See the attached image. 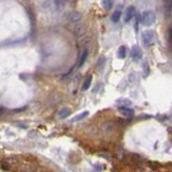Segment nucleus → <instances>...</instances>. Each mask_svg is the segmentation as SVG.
I'll return each mask as SVG.
<instances>
[{
    "label": "nucleus",
    "instance_id": "1",
    "mask_svg": "<svg viewBox=\"0 0 172 172\" xmlns=\"http://www.w3.org/2000/svg\"><path fill=\"white\" fill-rule=\"evenodd\" d=\"M155 20H156V15L153 11L151 10H147V11H144L142 13L140 17V22L142 25L144 26H151L154 24Z\"/></svg>",
    "mask_w": 172,
    "mask_h": 172
},
{
    "label": "nucleus",
    "instance_id": "2",
    "mask_svg": "<svg viewBox=\"0 0 172 172\" xmlns=\"http://www.w3.org/2000/svg\"><path fill=\"white\" fill-rule=\"evenodd\" d=\"M142 41L145 45H152L155 41V32L153 30H144L142 32Z\"/></svg>",
    "mask_w": 172,
    "mask_h": 172
},
{
    "label": "nucleus",
    "instance_id": "3",
    "mask_svg": "<svg viewBox=\"0 0 172 172\" xmlns=\"http://www.w3.org/2000/svg\"><path fill=\"white\" fill-rule=\"evenodd\" d=\"M118 112H120L123 116H125V117H131L134 113V110L130 109V108H128V106H118Z\"/></svg>",
    "mask_w": 172,
    "mask_h": 172
},
{
    "label": "nucleus",
    "instance_id": "4",
    "mask_svg": "<svg viewBox=\"0 0 172 172\" xmlns=\"http://www.w3.org/2000/svg\"><path fill=\"white\" fill-rule=\"evenodd\" d=\"M134 13H136V8H134V5L128 7V9L126 10V14H125V22H126V23L130 22V20L134 18Z\"/></svg>",
    "mask_w": 172,
    "mask_h": 172
},
{
    "label": "nucleus",
    "instance_id": "5",
    "mask_svg": "<svg viewBox=\"0 0 172 172\" xmlns=\"http://www.w3.org/2000/svg\"><path fill=\"white\" fill-rule=\"evenodd\" d=\"M68 20L71 23H79L80 20H82V13H80V12H77V11L71 12L68 15Z\"/></svg>",
    "mask_w": 172,
    "mask_h": 172
},
{
    "label": "nucleus",
    "instance_id": "6",
    "mask_svg": "<svg viewBox=\"0 0 172 172\" xmlns=\"http://www.w3.org/2000/svg\"><path fill=\"white\" fill-rule=\"evenodd\" d=\"M131 58L134 60H139V59L142 58V51L138 45H134L131 48Z\"/></svg>",
    "mask_w": 172,
    "mask_h": 172
},
{
    "label": "nucleus",
    "instance_id": "7",
    "mask_svg": "<svg viewBox=\"0 0 172 172\" xmlns=\"http://www.w3.org/2000/svg\"><path fill=\"white\" fill-rule=\"evenodd\" d=\"M87 57H88V51L87 50H84L83 52L81 53V55H80V58H79V63H77V66L79 67H82L85 63L86 59H87Z\"/></svg>",
    "mask_w": 172,
    "mask_h": 172
},
{
    "label": "nucleus",
    "instance_id": "8",
    "mask_svg": "<svg viewBox=\"0 0 172 172\" xmlns=\"http://www.w3.org/2000/svg\"><path fill=\"white\" fill-rule=\"evenodd\" d=\"M71 114V110L69 108H63L58 111V117L59 118H66Z\"/></svg>",
    "mask_w": 172,
    "mask_h": 172
},
{
    "label": "nucleus",
    "instance_id": "9",
    "mask_svg": "<svg viewBox=\"0 0 172 172\" xmlns=\"http://www.w3.org/2000/svg\"><path fill=\"white\" fill-rule=\"evenodd\" d=\"M120 16H122V10H120V8H117V9L114 11V13L112 14V22H113V23H117L118 20H120Z\"/></svg>",
    "mask_w": 172,
    "mask_h": 172
},
{
    "label": "nucleus",
    "instance_id": "10",
    "mask_svg": "<svg viewBox=\"0 0 172 172\" xmlns=\"http://www.w3.org/2000/svg\"><path fill=\"white\" fill-rule=\"evenodd\" d=\"M126 55H127L126 46H125V45L120 46V48H118V51H117V57H118V58H120V59H123V58H125V57H126Z\"/></svg>",
    "mask_w": 172,
    "mask_h": 172
},
{
    "label": "nucleus",
    "instance_id": "11",
    "mask_svg": "<svg viewBox=\"0 0 172 172\" xmlns=\"http://www.w3.org/2000/svg\"><path fill=\"white\" fill-rule=\"evenodd\" d=\"M91 81H93V77H91V75H89V77H86V80H85V82H84L82 89H83V91H87V89H88L89 87H91Z\"/></svg>",
    "mask_w": 172,
    "mask_h": 172
},
{
    "label": "nucleus",
    "instance_id": "12",
    "mask_svg": "<svg viewBox=\"0 0 172 172\" xmlns=\"http://www.w3.org/2000/svg\"><path fill=\"white\" fill-rule=\"evenodd\" d=\"M89 114V112L88 111H84V112H82L81 114H79V115H77V116H74V117L71 120V122H79V120H83V118H85L86 116L88 115Z\"/></svg>",
    "mask_w": 172,
    "mask_h": 172
},
{
    "label": "nucleus",
    "instance_id": "13",
    "mask_svg": "<svg viewBox=\"0 0 172 172\" xmlns=\"http://www.w3.org/2000/svg\"><path fill=\"white\" fill-rule=\"evenodd\" d=\"M102 5L106 10H111L112 7H113V0H103Z\"/></svg>",
    "mask_w": 172,
    "mask_h": 172
},
{
    "label": "nucleus",
    "instance_id": "14",
    "mask_svg": "<svg viewBox=\"0 0 172 172\" xmlns=\"http://www.w3.org/2000/svg\"><path fill=\"white\" fill-rule=\"evenodd\" d=\"M106 65V57L104 56H101L99 58V60H98L97 63V67L99 70H102V68H103V66Z\"/></svg>",
    "mask_w": 172,
    "mask_h": 172
},
{
    "label": "nucleus",
    "instance_id": "15",
    "mask_svg": "<svg viewBox=\"0 0 172 172\" xmlns=\"http://www.w3.org/2000/svg\"><path fill=\"white\" fill-rule=\"evenodd\" d=\"M65 1H66V0H54V3H55V5H56L57 9H59V8H61L63 5H65Z\"/></svg>",
    "mask_w": 172,
    "mask_h": 172
},
{
    "label": "nucleus",
    "instance_id": "16",
    "mask_svg": "<svg viewBox=\"0 0 172 172\" xmlns=\"http://www.w3.org/2000/svg\"><path fill=\"white\" fill-rule=\"evenodd\" d=\"M116 102H117V103H118V102H122V103H126V106H129V104H131V102L129 101V100H127V99H118Z\"/></svg>",
    "mask_w": 172,
    "mask_h": 172
},
{
    "label": "nucleus",
    "instance_id": "17",
    "mask_svg": "<svg viewBox=\"0 0 172 172\" xmlns=\"http://www.w3.org/2000/svg\"><path fill=\"white\" fill-rule=\"evenodd\" d=\"M2 113H3V109H2V108H0V115H1Z\"/></svg>",
    "mask_w": 172,
    "mask_h": 172
}]
</instances>
